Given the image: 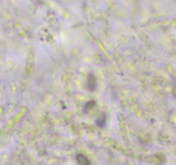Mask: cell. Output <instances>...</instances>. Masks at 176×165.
<instances>
[{
  "label": "cell",
  "instance_id": "cell-1",
  "mask_svg": "<svg viewBox=\"0 0 176 165\" xmlns=\"http://www.w3.org/2000/svg\"><path fill=\"white\" fill-rule=\"evenodd\" d=\"M88 89L90 91H94L96 88V78L94 75L90 74L88 78V82H87Z\"/></svg>",
  "mask_w": 176,
  "mask_h": 165
},
{
  "label": "cell",
  "instance_id": "cell-2",
  "mask_svg": "<svg viewBox=\"0 0 176 165\" xmlns=\"http://www.w3.org/2000/svg\"><path fill=\"white\" fill-rule=\"evenodd\" d=\"M76 159L77 164H79L89 165L91 164L90 161L89 160V158H88L87 157H85L84 155H83V154H78V155H76Z\"/></svg>",
  "mask_w": 176,
  "mask_h": 165
},
{
  "label": "cell",
  "instance_id": "cell-3",
  "mask_svg": "<svg viewBox=\"0 0 176 165\" xmlns=\"http://www.w3.org/2000/svg\"><path fill=\"white\" fill-rule=\"evenodd\" d=\"M106 116L103 115H102V116H100L98 119H97V121H96V125H98V126H100V127H102V126H104L106 124Z\"/></svg>",
  "mask_w": 176,
  "mask_h": 165
},
{
  "label": "cell",
  "instance_id": "cell-4",
  "mask_svg": "<svg viewBox=\"0 0 176 165\" xmlns=\"http://www.w3.org/2000/svg\"><path fill=\"white\" fill-rule=\"evenodd\" d=\"M95 102H93V101H91V102H87V104H86V106H85V109H87V108H89V109H90L92 107H94L95 106Z\"/></svg>",
  "mask_w": 176,
  "mask_h": 165
}]
</instances>
